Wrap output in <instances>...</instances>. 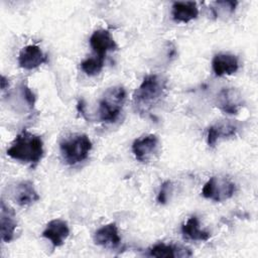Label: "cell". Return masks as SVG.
<instances>
[{
	"instance_id": "7a4b0ae2",
	"label": "cell",
	"mask_w": 258,
	"mask_h": 258,
	"mask_svg": "<svg viewBox=\"0 0 258 258\" xmlns=\"http://www.w3.org/2000/svg\"><path fill=\"white\" fill-rule=\"evenodd\" d=\"M7 155L15 160L30 163L34 166L43 156L42 139L38 135L23 130L7 149Z\"/></svg>"
},
{
	"instance_id": "5b68a950",
	"label": "cell",
	"mask_w": 258,
	"mask_h": 258,
	"mask_svg": "<svg viewBox=\"0 0 258 258\" xmlns=\"http://www.w3.org/2000/svg\"><path fill=\"white\" fill-rule=\"evenodd\" d=\"M236 184L227 176H212L204 185L202 195L204 198L214 202H224L234 196Z\"/></svg>"
},
{
	"instance_id": "2e32d148",
	"label": "cell",
	"mask_w": 258,
	"mask_h": 258,
	"mask_svg": "<svg viewBox=\"0 0 258 258\" xmlns=\"http://www.w3.org/2000/svg\"><path fill=\"white\" fill-rule=\"evenodd\" d=\"M171 15L174 21L187 23L199 15V8L194 1H177L172 4Z\"/></svg>"
},
{
	"instance_id": "7402d4cb",
	"label": "cell",
	"mask_w": 258,
	"mask_h": 258,
	"mask_svg": "<svg viewBox=\"0 0 258 258\" xmlns=\"http://www.w3.org/2000/svg\"><path fill=\"white\" fill-rule=\"evenodd\" d=\"M172 190V183L170 180H166L164 181L161 186H160V190L158 192V196H157V201L159 204H166L167 200H168V197L170 195Z\"/></svg>"
},
{
	"instance_id": "52a82bcc",
	"label": "cell",
	"mask_w": 258,
	"mask_h": 258,
	"mask_svg": "<svg viewBox=\"0 0 258 258\" xmlns=\"http://www.w3.org/2000/svg\"><path fill=\"white\" fill-rule=\"evenodd\" d=\"M216 104L223 112L236 115L244 106V100L237 89L223 88L217 95Z\"/></svg>"
},
{
	"instance_id": "e0dca14e",
	"label": "cell",
	"mask_w": 258,
	"mask_h": 258,
	"mask_svg": "<svg viewBox=\"0 0 258 258\" xmlns=\"http://www.w3.org/2000/svg\"><path fill=\"white\" fill-rule=\"evenodd\" d=\"M237 133V126L229 121H221L208 129L207 141L210 147H214L220 139L232 137Z\"/></svg>"
},
{
	"instance_id": "ba28073f",
	"label": "cell",
	"mask_w": 258,
	"mask_h": 258,
	"mask_svg": "<svg viewBox=\"0 0 258 258\" xmlns=\"http://www.w3.org/2000/svg\"><path fill=\"white\" fill-rule=\"evenodd\" d=\"M47 61V56L34 44L24 46L18 55V64L24 70H33Z\"/></svg>"
},
{
	"instance_id": "6da1fadb",
	"label": "cell",
	"mask_w": 258,
	"mask_h": 258,
	"mask_svg": "<svg viewBox=\"0 0 258 258\" xmlns=\"http://www.w3.org/2000/svg\"><path fill=\"white\" fill-rule=\"evenodd\" d=\"M167 90L166 79L158 74H150L144 77L140 86L133 94V103L140 114L147 113L165 95Z\"/></svg>"
},
{
	"instance_id": "8fae6325",
	"label": "cell",
	"mask_w": 258,
	"mask_h": 258,
	"mask_svg": "<svg viewBox=\"0 0 258 258\" xmlns=\"http://www.w3.org/2000/svg\"><path fill=\"white\" fill-rule=\"evenodd\" d=\"M94 242L107 249L117 248L121 242L117 225L109 223L99 228L94 234Z\"/></svg>"
},
{
	"instance_id": "4fadbf2b",
	"label": "cell",
	"mask_w": 258,
	"mask_h": 258,
	"mask_svg": "<svg viewBox=\"0 0 258 258\" xmlns=\"http://www.w3.org/2000/svg\"><path fill=\"white\" fill-rule=\"evenodd\" d=\"M17 227L14 211L6 206L5 202H1L0 210V231L1 239L4 242H10L14 237V232Z\"/></svg>"
},
{
	"instance_id": "8992f818",
	"label": "cell",
	"mask_w": 258,
	"mask_h": 258,
	"mask_svg": "<svg viewBox=\"0 0 258 258\" xmlns=\"http://www.w3.org/2000/svg\"><path fill=\"white\" fill-rule=\"evenodd\" d=\"M159 149V139L154 134L143 135L134 140L132 152L140 162H147L157 154Z\"/></svg>"
},
{
	"instance_id": "ac0fdd59",
	"label": "cell",
	"mask_w": 258,
	"mask_h": 258,
	"mask_svg": "<svg viewBox=\"0 0 258 258\" xmlns=\"http://www.w3.org/2000/svg\"><path fill=\"white\" fill-rule=\"evenodd\" d=\"M181 232L184 237L196 241H208L211 237V234L208 231L200 228V223L197 216H191L188 218V220L181 226Z\"/></svg>"
},
{
	"instance_id": "9a60e30c",
	"label": "cell",
	"mask_w": 258,
	"mask_h": 258,
	"mask_svg": "<svg viewBox=\"0 0 258 258\" xmlns=\"http://www.w3.org/2000/svg\"><path fill=\"white\" fill-rule=\"evenodd\" d=\"M147 255L150 257L159 258H175V257H189L192 255L190 250L165 243H157L148 249Z\"/></svg>"
},
{
	"instance_id": "603a6c76",
	"label": "cell",
	"mask_w": 258,
	"mask_h": 258,
	"mask_svg": "<svg viewBox=\"0 0 258 258\" xmlns=\"http://www.w3.org/2000/svg\"><path fill=\"white\" fill-rule=\"evenodd\" d=\"M8 80L4 77V76H1V89L2 90H5L6 88H8Z\"/></svg>"
},
{
	"instance_id": "277c9868",
	"label": "cell",
	"mask_w": 258,
	"mask_h": 258,
	"mask_svg": "<svg viewBox=\"0 0 258 258\" xmlns=\"http://www.w3.org/2000/svg\"><path fill=\"white\" fill-rule=\"evenodd\" d=\"M126 100V91L121 86L108 88L99 103L100 120L107 123H112L119 117L122 107Z\"/></svg>"
},
{
	"instance_id": "7c38bea8",
	"label": "cell",
	"mask_w": 258,
	"mask_h": 258,
	"mask_svg": "<svg viewBox=\"0 0 258 258\" xmlns=\"http://www.w3.org/2000/svg\"><path fill=\"white\" fill-rule=\"evenodd\" d=\"M212 67L217 77L232 75L239 69V59L231 53H218L212 60Z\"/></svg>"
},
{
	"instance_id": "5bb4252c",
	"label": "cell",
	"mask_w": 258,
	"mask_h": 258,
	"mask_svg": "<svg viewBox=\"0 0 258 258\" xmlns=\"http://www.w3.org/2000/svg\"><path fill=\"white\" fill-rule=\"evenodd\" d=\"M13 200L21 207L29 206L39 200V196L31 181L24 180L16 184L12 191Z\"/></svg>"
},
{
	"instance_id": "d6986e66",
	"label": "cell",
	"mask_w": 258,
	"mask_h": 258,
	"mask_svg": "<svg viewBox=\"0 0 258 258\" xmlns=\"http://www.w3.org/2000/svg\"><path fill=\"white\" fill-rule=\"evenodd\" d=\"M105 56L95 55L93 57H89L81 62V69L88 76H96L98 75L104 67Z\"/></svg>"
},
{
	"instance_id": "3957f363",
	"label": "cell",
	"mask_w": 258,
	"mask_h": 258,
	"mask_svg": "<svg viewBox=\"0 0 258 258\" xmlns=\"http://www.w3.org/2000/svg\"><path fill=\"white\" fill-rule=\"evenodd\" d=\"M59 149L64 162L75 165L87 159L92 142L86 134H74L60 141Z\"/></svg>"
},
{
	"instance_id": "30bf717a",
	"label": "cell",
	"mask_w": 258,
	"mask_h": 258,
	"mask_svg": "<svg viewBox=\"0 0 258 258\" xmlns=\"http://www.w3.org/2000/svg\"><path fill=\"white\" fill-rule=\"evenodd\" d=\"M41 235L42 237L49 240L54 247H59L69 237L70 228L67 222L60 219H54L47 223Z\"/></svg>"
},
{
	"instance_id": "44dd1931",
	"label": "cell",
	"mask_w": 258,
	"mask_h": 258,
	"mask_svg": "<svg viewBox=\"0 0 258 258\" xmlns=\"http://www.w3.org/2000/svg\"><path fill=\"white\" fill-rule=\"evenodd\" d=\"M20 91H21V96L25 101V103L27 104V106L30 109H33L35 104V96L33 92L30 90V88L26 85V83H22L20 85Z\"/></svg>"
},
{
	"instance_id": "ffe728a7",
	"label": "cell",
	"mask_w": 258,
	"mask_h": 258,
	"mask_svg": "<svg viewBox=\"0 0 258 258\" xmlns=\"http://www.w3.org/2000/svg\"><path fill=\"white\" fill-rule=\"evenodd\" d=\"M238 5L237 1H216L212 3V12L216 17H226L231 15Z\"/></svg>"
},
{
	"instance_id": "9c48e42d",
	"label": "cell",
	"mask_w": 258,
	"mask_h": 258,
	"mask_svg": "<svg viewBox=\"0 0 258 258\" xmlns=\"http://www.w3.org/2000/svg\"><path fill=\"white\" fill-rule=\"evenodd\" d=\"M90 45L96 55L99 56H105L108 51L116 50L118 48L111 32L106 29L95 30L90 37Z\"/></svg>"
}]
</instances>
